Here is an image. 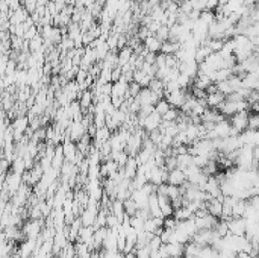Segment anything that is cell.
Here are the masks:
<instances>
[{
  "label": "cell",
  "mask_w": 259,
  "mask_h": 258,
  "mask_svg": "<svg viewBox=\"0 0 259 258\" xmlns=\"http://www.w3.org/2000/svg\"><path fill=\"white\" fill-rule=\"evenodd\" d=\"M175 219L178 220V222H183V220H188V219H193L194 217V214L188 210L187 206H182V208H179V210H176L175 211Z\"/></svg>",
  "instance_id": "obj_22"
},
{
  "label": "cell",
  "mask_w": 259,
  "mask_h": 258,
  "mask_svg": "<svg viewBox=\"0 0 259 258\" xmlns=\"http://www.w3.org/2000/svg\"><path fill=\"white\" fill-rule=\"evenodd\" d=\"M208 163H209V156H206V155H194V159H193L194 166L203 169Z\"/></svg>",
  "instance_id": "obj_29"
},
{
  "label": "cell",
  "mask_w": 259,
  "mask_h": 258,
  "mask_svg": "<svg viewBox=\"0 0 259 258\" xmlns=\"http://www.w3.org/2000/svg\"><path fill=\"white\" fill-rule=\"evenodd\" d=\"M203 191H206L211 198H220L221 194V189H220V179L218 176H208V181L203 187Z\"/></svg>",
  "instance_id": "obj_8"
},
{
  "label": "cell",
  "mask_w": 259,
  "mask_h": 258,
  "mask_svg": "<svg viewBox=\"0 0 259 258\" xmlns=\"http://www.w3.org/2000/svg\"><path fill=\"white\" fill-rule=\"evenodd\" d=\"M190 93L187 90H178V91H173V93H165V99L168 101V103L176 108V109H182V106L187 102Z\"/></svg>",
  "instance_id": "obj_4"
},
{
  "label": "cell",
  "mask_w": 259,
  "mask_h": 258,
  "mask_svg": "<svg viewBox=\"0 0 259 258\" xmlns=\"http://www.w3.org/2000/svg\"><path fill=\"white\" fill-rule=\"evenodd\" d=\"M41 226H43V220L29 219L21 229L24 232V236H26V239L36 240V239H40V236H41Z\"/></svg>",
  "instance_id": "obj_3"
},
{
  "label": "cell",
  "mask_w": 259,
  "mask_h": 258,
  "mask_svg": "<svg viewBox=\"0 0 259 258\" xmlns=\"http://www.w3.org/2000/svg\"><path fill=\"white\" fill-rule=\"evenodd\" d=\"M120 225H121L120 219H118L115 214H113V213L109 211V214H108V228H109V229H113V228H120Z\"/></svg>",
  "instance_id": "obj_30"
},
{
  "label": "cell",
  "mask_w": 259,
  "mask_h": 258,
  "mask_svg": "<svg viewBox=\"0 0 259 258\" xmlns=\"http://www.w3.org/2000/svg\"><path fill=\"white\" fill-rule=\"evenodd\" d=\"M227 99V97L221 93V91H214V93H209L206 96V105L208 108H212V109H218L221 106V103H223Z\"/></svg>",
  "instance_id": "obj_10"
},
{
  "label": "cell",
  "mask_w": 259,
  "mask_h": 258,
  "mask_svg": "<svg viewBox=\"0 0 259 258\" xmlns=\"http://www.w3.org/2000/svg\"><path fill=\"white\" fill-rule=\"evenodd\" d=\"M118 234H120V228H113V229L108 228V236L103 243L105 251H113V252L118 251Z\"/></svg>",
  "instance_id": "obj_7"
},
{
  "label": "cell",
  "mask_w": 259,
  "mask_h": 258,
  "mask_svg": "<svg viewBox=\"0 0 259 258\" xmlns=\"http://www.w3.org/2000/svg\"><path fill=\"white\" fill-rule=\"evenodd\" d=\"M217 88H218V91L223 93L226 97H229L230 94H233V88H232V85H230V81H229V79H227V81H223V82H218V84H217Z\"/></svg>",
  "instance_id": "obj_26"
},
{
  "label": "cell",
  "mask_w": 259,
  "mask_h": 258,
  "mask_svg": "<svg viewBox=\"0 0 259 258\" xmlns=\"http://www.w3.org/2000/svg\"><path fill=\"white\" fill-rule=\"evenodd\" d=\"M223 199H225V196H220V198H212L211 201H208L206 202L208 213L220 219L221 214H223Z\"/></svg>",
  "instance_id": "obj_9"
},
{
  "label": "cell",
  "mask_w": 259,
  "mask_h": 258,
  "mask_svg": "<svg viewBox=\"0 0 259 258\" xmlns=\"http://www.w3.org/2000/svg\"><path fill=\"white\" fill-rule=\"evenodd\" d=\"M125 258H138V255H137V252H128V254H125Z\"/></svg>",
  "instance_id": "obj_33"
},
{
  "label": "cell",
  "mask_w": 259,
  "mask_h": 258,
  "mask_svg": "<svg viewBox=\"0 0 259 258\" xmlns=\"http://www.w3.org/2000/svg\"><path fill=\"white\" fill-rule=\"evenodd\" d=\"M143 90V87L138 84V82H135V81H132L130 84H129V93H128V97H137L138 94H140V91Z\"/></svg>",
  "instance_id": "obj_27"
},
{
  "label": "cell",
  "mask_w": 259,
  "mask_h": 258,
  "mask_svg": "<svg viewBox=\"0 0 259 258\" xmlns=\"http://www.w3.org/2000/svg\"><path fill=\"white\" fill-rule=\"evenodd\" d=\"M171 108H173V106L168 103V101L165 99V97H162V99H159V101H158V103L155 105V111L162 117L164 114H167V113L170 111Z\"/></svg>",
  "instance_id": "obj_21"
},
{
  "label": "cell",
  "mask_w": 259,
  "mask_h": 258,
  "mask_svg": "<svg viewBox=\"0 0 259 258\" xmlns=\"http://www.w3.org/2000/svg\"><path fill=\"white\" fill-rule=\"evenodd\" d=\"M180 116V109H176V108H171L170 111L167 114L162 116V120L165 121H176Z\"/></svg>",
  "instance_id": "obj_28"
},
{
  "label": "cell",
  "mask_w": 259,
  "mask_h": 258,
  "mask_svg": "<svg viewBox=\"0 0 259 258\" xmlns=\"http://www.w3.org/2000/svg\"><path fill=\"white\" fill-rule=\"evenodd\" d=\"M138 102H140V105L141 106H147V105H152V106H155L156 103H158V101L161 99L158 94H155L150 88H143L141 91H140V94L135 97Z\"/></svg>",
  "instance_id": "obj_6"
},
{
  "label": "cell",
  "mask_w": 259,
  "mask_h": 258,
  "mask_svg": "<svg viewBox=\"0 0 259 258\" xmlns=\"http://www.w3.org/2000/svg\"><path fill=\"white\" fill-rule=\"evenodd\" d=\"M130 225L137 232H141V231H144L146 219H143L141 216H132L130 217Z\"/></svg>",
  "instance_id": "obj_24"
},
{
  "label": "cell",
  "mask_w": 259,
  "mask_h": 258,
  "mask_svg": "<svg viewBox=\"0 0 259 258\" xmlns=\"http://www.w3.org/2000/svg\"><path fill=\"white\" fill-rule=\"evenodd\" d=\"M158 202H159V208H161L164 217H170V216L175 214V208H173L171 199L168 198V196L158 193Z\"/></svg>",
  "instance_id": "obj_13"
},
{
  "label": "cell",
  "mask_w": 259,
  "mask_h": 258,
  "mask_svg": "<svg viewBox=\"0 0 259 258\" xmlns=\"http://www.w3.org/2000/svg\"><path fill=\"white\" fill-rule=\"evenodd\" d=\"M249 202H250L253 206H256L258 210H259V194H258V196H253V198H250V199H249Z\"/></svg>",
  "instance_id": "obj_32"
},
{
  "label": "cell",
  "mask_w": 259,
  "mask_h": 258,
  "mask_svg": "<svg viewBox=\"0 0 259 258\" xmlns=\"http://www.w3.org/2000/svg\"><path fill=\"white\" fill-rule=\"evenodd\" d=\"M247 231V219L245 217H232L229 220V234L245 236Z\"/></svg>",
  "instance_id": "obj_5"
},
{
  "label": "cell",
  "mask_w": 259,
  "mask_h": 258,
  "mask_svg": "<svg viewBox=\"0 0 259 258\" xmlns=\"http://www.w3.org/2000/svg\"><path fill=\"white\" fill-rule=\"evenodd\" d=\"M152 79H153V78L147 75V73H144L141 69L135 70V73H133V81H135V82H138L143 88L149 87V84H150V81H152Z\"/></svg>",
  "instance_id": "obj_20"
},
{
  "label": "cell",
  "mask_w": 259,
  "mask_h": 258,
  "mask_svg": "<svg viewBox=\"0 0 259 258\" xmlns=\"http://www.w3.org/2000/svg\"><path fill=\"white\" fill-rule=\"evenodd\" d=\"M138 169H140V163H138L137 156H130L128 164L123 167V170H125V175H126L128 179H133L135 176H137Z\"/></svg>",
  "instance_id": "obj_14"
},
{
  "label": "cell",
  "mask_w": 259,
  "mask_h": 258,
  "mask_svg": "<svg viewBox=\"0 0 259 258\" xmlns=\"http://www.w3.org/2000/svg\"><path fill=\"white\" fill-rule=\"evenodd\" d=\"M123 204H125V211H126L128 216L132 217V216L137 214V211H138V205L133 202L132 198H129V199H126V201H123Z\"/></svg>",
  "instance_id": "obj_25"
},
{
  "label": "cell",
  "mask_w": 259,
  "mask_h": 258,
  "mask_svg": "<svg viewBox=\"0 0 259 258\" xmlns=\"http://www.w3.org/2000/svg\"><path fill=\"white\" fill-rule=\"evenodd\" d=\"M214 52H212V49L209 47V46H206V44H202V46H199L197 47V52H195V61L199 64H202L203 61H206V58L208 56H211Z\"/></svg>",
  "instance_id": "obj_19"
},
{
  "label": "cell",
  "mask_w": 259,
  "mask_h": 258,
  "mask_svg": "<svg viewBox=\"0 0 259 258\" xmlns=\"http://www.w3.org/2000/svg\"><path fill=\"white\" fill-rule=\"evenodd\" d=\"M167 249H168V254L170 257H175V258H183V254H185V244L182 243H168L167 244Z\"/></svg>",
  "instance_id": "obj_18"
},
{
  "label": "cell",
  "mask_w": 259,
  "mask_h": 258,
  "mask_svg": "<svg viewBox=\"0 0 259 258\" xmlns=\"http://www.w3.org/2000/svg\"><path fill=\"white\" fill-rule=\"evenodd\" d=\"M135 55L133 49L130 46H125L123 49H120V53H118V67H123L130 63L132 56Z\"/></svg>",
  "instance_id": "obj_15"
},
{
  "label": "cell",
  "mask_w": 259,
  "mask_h": 258,
  "mask_svg": "<svg viewBox=\"0 0 259 258\" xmlns=\"http://www.w3.org/2000/svg\"><path fill=\"white\" fill-rule=\"evenodd\" d=\"M215 231L218 232L220 237H226L229 234V220H225V219H220L218 224L215 226Z\"/></svg>",
  "instance_id": "obj_23"
},
{
  "label": "cell",
  "mask_w": 259,
  "mask_h": 258,
  "mask_svg": "<svg viewBox=\"0 0 259 258\" xmlns=\"http://www.w3.org/2000/svg\"><path fill=\"white\" fill-rule=\"evenodd\" d=\"M185 182H187V176H185V172L182 169H173V170H170V173H168V184H171V186L182 187Z\"/></svg>",
  "instance_id": "obj_11"
},
{
  "label": "cell",
  "mask_w": 259,
  "mask_h": 258,
  "mask_svg": "<svg viewBox=\"0 0 259 258\" xmlns=\"http://www.w3.org/2000/svg\"><path fill=\"white\" fill-rule=\"evenodd\" d=\"M144 46L149 49V52H153V53H158L161 52V47H162V41L158 38L156 35H150L149 38L144 41Z\"/></svg>",
  "instance_id": "obj_16"
},
{
  "label": "cell",
  "mask_w": 259,
  "mask_h": 258,
  "mask_svg": "<svg viewBox=\"0 0 259 258\" xmlns=\"http://www.w3.org/2000/svg\"><path fill=\"white\" fill-rule=\"evenodd\" d=\"M229 121H230V126H232L233 132H235L237 135H240L244 131H247L249 129V123H250V113H249V109L233 114L232 117H229Z\"/></svg>",
  "instance_id": "obj_1"
},
{
  "label": "cell",
  "mask_w": 259,
  "mask_h": 258,
  "mask_svg": "<svg viewBox=\"0 0 259 258\" xmlns=\"http://www.w3.org/2000/svg\"><path fill=\"white\" fill-rule=\"evenodd\" d=\"M63 151H64V155H65V159L70 163L75 161V158L79 152L78 149V143L75 141H71V140H64L63 143Z\"/></svg>",
  "instance_id": "obj_12"
},
{
  "label": "cell",
  "mask_w": 259,
  "mask_h": 258,
  "mask_svg": "<svg viewBox=\"0 0 259 258\" xmlns=\"http://www.w3.org/2000/svg\"><path fill=\"white\" fill-rule=\"evenodd\" d=\"M86 134H88V128H86L82 121H73L65 132V140H71V141L78 143L82 140V137H85Z\"/></svg>",
  "instance_id": "obj_2"
},
{
  "label": "cell",
  "mask_w": 259,
  "mask_h": 258,
  "mask_svg": "<svg viewBox=\"0 0 259 258\" xmlns=\"http://www.w3.org/2000/svg\"><path fill=\"white\" fill-rule=\"evenodd\" d=\"M113 214H115L118 219H120V222H123V219H125L126 216V211H125V204H123V201L120 199H115L113 201V204H111V210H109Z\"/></svg>",
  "instance_id": "obj_17"
},
{
  "label": "cell",
  "mask_w": 259,
  "mask_h": 258,
  "mask_svg": "<svg viewBox=\"0 0 259 258\" xmlns=\"http://www.w3.org/2000/svg\"><path fill=\"white\" fill-rule=\"evenodd\" d=\"M162 240H161V237L159 236H153L152 239H150V241H149V246H150V249H152V252H156V251H159V248L162 246Z\"/></svg>",
  "instance_id": "obj_31"
}]
</instances>
